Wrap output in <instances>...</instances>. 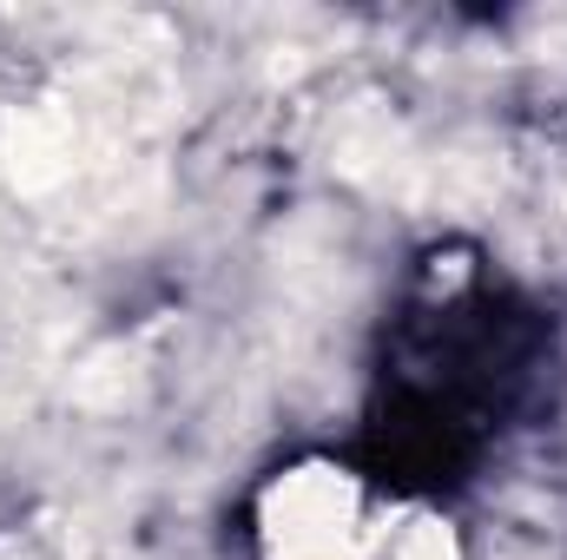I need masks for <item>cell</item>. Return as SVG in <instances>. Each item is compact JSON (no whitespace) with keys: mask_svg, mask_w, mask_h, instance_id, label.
<instances>
[{"mask_svg":"<svg viewBox=\"0 0 567 560\" xmlns=\"http://www.w3.org/2000/svg\"><path fill=\"white\" fill-rule=\"evenodd\" d=\"M265 554L271 560H363V508L350 475L297 468L265 501Z\"/></svg>","mask_w":567,"mask_h":560,"instance_id":"6da1fadb","label":"cell"},{"mask_svg":"<svg viewBox=\"0 0 567 560\" xmlns=\"http://www.w3.org/2000/svg\"><path fill=\"white\" fill-rule=\"evenodd\" d=\"M7 172H13L20 191H53L73 172V133H66V120H53V113L20 120L13 139H7Z\"/></svg>","mask_w":567,"mask_h":560,"instance_id":"7a4b0ae2","label":"cell"},{"mask_svg":"<svg viewBox=\"0 0 567 560\" xmlns=\"http://www.w3.org/2000/svg\"><path fill=\"white\" fill-rule=\"evenodd\" d=\"M396 560H455V535L442 521H423V528H410V541L396 548Z\"/></svg>","mask_w":567,"mask_h":560,"instance_id":"3957f363","label":"cell"}]
</instances>
